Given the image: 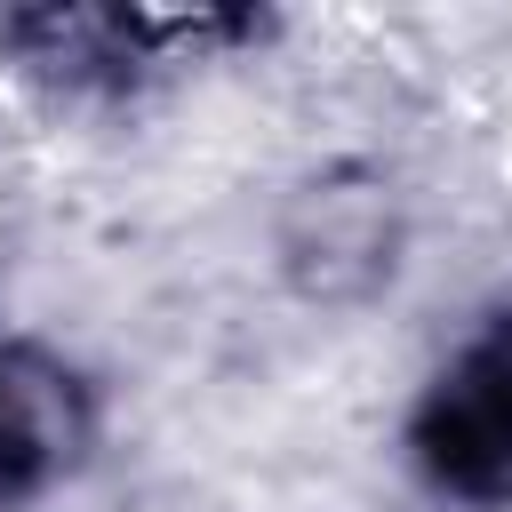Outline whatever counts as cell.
I'll return each mask as SVG.
<instances>
[{
	"label": "cell",
	"mask_w": 512,
	"mask_h": 512,
	"mask_svg": "<svg viewBox=\"0 0 512 512\" xmlns=\"http://www.w3.org/2000/svg\"><path fill=\"white\" fill-rule=\"evenodd\" d=\"M416 464L464 504H512V304H496L416 400Z\"/></svg>",
	"instance_id": "cell-1"
},
{
	"label": "cell",
	"mask_w": 512,
	"mask_h": 512,
	"mask_svg": "<svg viewBox=\"0 0 512 512\" xmlns=\"http://www.w3.org/2000/svg\"><path fill=\"white\" fill-rule=\"evenodd\" d=\"M256 16H152V8H32L8 24V48L56 80H120L128 64H176L184 48L200 56L208 40H240Z\"/></svg>",
	"instance_id": "cell-2"
},
{
	"label": "cell",
	"mask_w": 512,
	"mask_h": 512,
	"mask_svg": "<svg viewBox=\"0 0 512 512\" xmlns=\"http://www.w3.org/2000/svg\"><path fill=\"white\" fill-rule=\"evenodd\" d=\"M80 432H88V400L72 368H56L32 344H0V512L40 496L80 456Z\"/></svg>",
	"instance_id": "cell-3"
}]
</instances>
